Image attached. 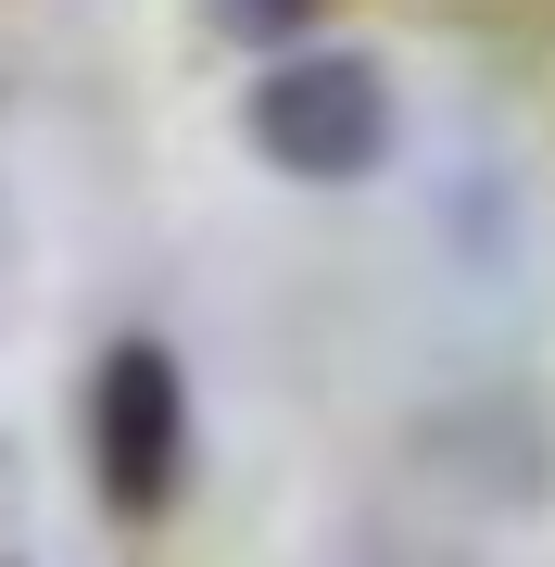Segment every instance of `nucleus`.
<instances>
[{
  "instance_id": "2",
  "label": "nucleus",
  "mask_w": 555,
  "mask_h": 567,
  "mask_svg": "<svg viewBox=\"0 0 555 567\" xmlns=\"http://www.w3.org/2000/svg\"><path fill=\"white\" fill-rule=\"evenodd\" d=\"M89 466H102L114 517H165L189 480V379L165 341H114L89 379Z\"/></svg>"
},
{
  "instance_id": "1",
  "label": "nucleus",
  "mask_w": 555,
  "mask_h": 567,
  "mask_svg": "<svg viewBox=\"0 0 555 567\" xmlns=\"http://www.w3.org/2000/svg\"><path fill=\"white\" fill-rule=\"evenodd\" d=\"M253 152L278 164V177H304V189H353V177H379L391 164V76L367 51H290L253 76Z\"/></svg>"
}]
</instances>
